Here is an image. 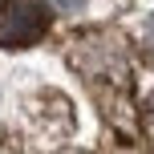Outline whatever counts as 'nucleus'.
<instances>
[{
    "label": "nucleus",
    "instance_id": "obj_1",
    "mask_svg": "<svg viewBox=\"0 0 154 154\" xmlns=\"http://www.w3.org/2000/svg\"><path fill=\"white\" fill-rule=\"evenodd\" d=\"M49 29L45 0H0V45H32Z\"/></svg>",
    "mask_w": 154,
    "mask_h": 154
},
{
    "label": "nucleus",
    "instance_id": "obj_2",
    "mask_svg": "<svg viewBox=\"0 0 154 154\" xmlns=\"http://www.w3.org/2000/svg\"><path fill=\"white\" fill-rule=\"evenodd\" d=\"M142 49H146V57H150V65H154V16L146 20V29H142Z\"/></svg>",
    "mask_w": 154,
    "mask_h": 154
},
{
    "label": "nucleus",
    "instance_id": "obj_3",
    "mask_svg": "<svg viewBox=\"0 0 154 154\" xmlns=\"http://www.w3.org/2000/svg\"><path fill=\"white\" fill-rule=\"evenodd\" d=\"M146 126H150V134H154V97H150V106H146Z\"/></svg>",
    "mask_w": 154,
    "mask_h": 154
}]
</instances>
